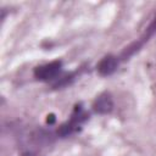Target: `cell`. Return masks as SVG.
I'll return each mask as SVG.
<instances>
[{
  "label": "cell",
  "mask_w": 156,
  "mask_h": 156,
  "mask_svg": "<svg viewBox=\"0 0 156 156\" xmlns=\"http://www.w3.org/2000/svg\"><path fill=\"white\" fill-rule=\"evenodd\" d=\"M88 118H89V113L84 110V107H83L80 104H79V105H76V107H74V110H73V112H72L69 119H68L67 122L62 123V124L58 127L56 134H57L58 136H61V138L69 136V135H72L73 133L78 132V130L80 129V126H82L85 121H88Z\"/></svg>",
  "instance_id": "cell-1"
},
{
  "label": "cell",
  "mask_w": 156,
  "mask_h": 156,
  "mask_svg": "<svg viewBox=\"0 0 156 156\" xmlns=\"http://www.w3.org/2000/svg\"><path fill=\"white\" fill-rule=\"evenodd\" d=\"M62 68H63L62 61H60V60L51 61L49 63H44V65L35 67L34 77L41 82H52V80L56 82L61 77Z\"/></svg>",
  "instance_id": "cell-2"
},
{
  "label": "cell",
  "mask_w": 156,
  "mask_h": 156,
  "mask_svg": "<svg viewBox=\"0 0 156 156\" xmlns=\"http://www.w3.org/2000/svg\"><path fill=\"white\" fill-rule=\"evenodd\" d=\"M156 33V15H155V17L152 18V21H151V23L149 24V27L146 28V30H145V33L136 40V41H134V43H132L129 46H127L123 51H122V54H121V56H119V58L122 60V61H124V60H128L130 56H133L135 52H138L140 49H141V46L154 35Z\"/></svg>",
  "instance_id": "cell-3"
},
{
  "label": "cell",
  "mask_w": 156,
  "mask_h": 156,
  "mask_svg": "<svg viewBox=\"0 0 156 156\" xmlns=\"http://www.w3.org/2000/svg\"><path fill=\"white\" fill-rule=\"evenodd\" d=\"M119 61H121L119 57L108 54V55L104 56V57L99 61V63H98V66H96V71H98L99 74L102 76V77L111 76V74H113V73L117 71V68H118V66H119Z\"/></svg>",
  "instance_id": "cell-4"
},
{
  "label": "cell",
  "mask_w": 156,
  "mask_h": 156,
  "mask_svg": "<svg viewBox=\"0 0 156 156\" xmlns=\"http://www.w3.org/2000/svg\"><path fill=\"white\" fill-rule=\"evenodd\" d=\"M93 110L99 115H107L113 110V100L110 93L100 94L93 102Z\"/></svg>",
  "instance_id": "cell-5"
},
{
  "label": "cell",
  "mask_w": 156,
  "mask_h": 156,
  "mask_svg": "<svg viewBox=\"0 0 156 156\" xmlns=\"http://www.w3.org/2000/svg\"><path fill=\"white\" fill-rule=\"evenodd\" d=\"M77 77V72H69V73H66L63 76H61L55 83H54V88L55 89H58V88H63V87H67Z\"/></svg>",
  "instance_id": "cell-6"
},
{
  "label": "cell",
  "mask_w": 156,
  "mask_h": 156,
  "mask_svg": "<svg viewBox=\"0 0 156 156\" xmlns=\"http://www.w3.org/2000/svg\"><path fill=\"white\" fill-rule=\"evenodd\" d=\"M46 122H48L49 124H52V123L55 122V116H54V115H50V116H48V118H46Z\"/></svg>",
  "instance_id": "cell-7"
},
{
  "label": "cell",
  "mask_w": 156,
  "mask_h": 156,
  "mask_svg": "<svg viewBox=\"0 0 156 156\" xmlns=\"http://www.w3.org/2000/svg\"><path fill=\"white\" fill-rule=\"evenodd\" d=\"M22 156H35L34 154H32V152H24Z\"/></svg>",
  "instance_id": "cell-8"
}]
</instances>
